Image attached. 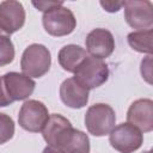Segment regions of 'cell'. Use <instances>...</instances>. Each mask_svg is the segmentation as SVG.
Returning <instances> with one entry per match:
<instances>
[{
  "label": "cell",
  "mask_w": 153,
  "mask_h": 153,
  "mask_svg": "<svg viewBox=\"0 0 153 153\" xmlns=\"http://www.w3.org/2000/svg\"><path fill=\"white\" fill-rule=\"evenodd\" d=\"M48 146L61 153H90V139L84 131L73 128L69 120L51 114L42 130Z\"/></svg>",
  "instance_id": "1"
},
{
  "label": "cell",
  "mask_w": 153,
  "mask_h": 153,
  "mask_svg": "<svg viewBox=\"0 0 153 153\" xmlns=\"http://www.w3.org/2000/svg\"><path fill=\"white\" fill-rule=\"evenodd\" d=\"M50 65L51 56L49 49L45 45L38 43L26 47L20 60L22 72L29 78L43 76L49 71Z\"/></svg>",
  "instance_id": "2"
},
{
  "label": "cell",
  "mask_w": 153,
  "mask_h": 153,
  "mask_svg": "<svg viewBox=\"0 0 153 153\" xmlns=\"http://www.w3.org/2000/svg\"><path fill=\"white\" fill-rule=\"evenodd\" d=\"M109 78L108 65L99 59L87 56L75 69L73 79L84 88L93 90L102 86Z\"/></svg>",
  "instance_id": "3"
},
{
  "label": "cell",
  "mask_w": 153,
  "mask_h": 153,
  "mask_svg": "<svg viewBox=\"0 0 153 153\" xmlns=\"http://www.w3.org/2000/svg\"><path fill=\"white\" fill-rule=\"evenodd\" d=\"M116 123L115 110L105 103L91 105L85 114V126L90 134L104 136L110 134Z\"/></svg>",
  "instance_id": "4"
},
{
  "label": "cell",
  "mask_w": 153,
  "mask_h": 153,
  "mask_svg": "<svg viewBox=\"0 0 153 153\" xmlns=\"http://www.w3.org/2000/svg\"><path fill=\"white\" fill-rule=\"evenodd\" d=\"M42 23L44 30L55 37L72 33L76 26V19L73 12L63 5L50 8L43 13Z\"/></svg>",
  "instance_id": "5"
},
{
  "label": "cell",
  "mask_w": 153,
  "mask_h": 153,
  "mask_svg": "<svg viewBox=\"0 0 153 153\" xmlns=\"http://www.w3.org/2000/svg\"><path fill=\"white\" fill-rule=\"evenodd\" d=\"M109 141L112 148L120 153H133L137 151L143 141L142 133L130 123H121L110 131Z\"/></svg>",
  "instance_id": "6"
},
{
  "label": "cell",
  "mask_w": 153,
  "mask_h": 153,
  "mask_svg": "<svg viewBox=\"0 0 153 153\" xmlns=\"http://www.w3.org/2000/svg\"><path fill=\"white\" fill-rule=\"evenodd\" d=\"M49 116L48 109L42 102L30 99L22 105L18 114V123L27 131L38 133L43 130Z\"/></svg>",
  "instance_id": "7"
},
{
  "label": "cell",
  "mask_w": 153,
  "mask_h": 153,
  "mask_svg": "<svg viewBox=\"0 0 153 153\" xmlns=\"http://www.w3.org/2000/svg\"><path fill=\"white\" fill-rule=\"evenodd\" d=\"M124 19L129 26L140 31L149 30L153 26V5L148 0L123 1Z\"/></svg>",
  "instance_id": "8"
},
{
  "label": "cell",
  "mask_w": 153,
  "mask_h": 153,
  "mask_svg": "<svg viewBox=\"0 0 153 153\" xmlns=\"http://www.w3.org/2000/svg\"><path fill=\"white\" fill-rule=\"evenodd\" d=\"M25 23V10L22 2L6 0L0 4V30L11 35L23 27Z\"/></svg>",
  "instance_id": "9"
},
{
  "label": "cell",
  "mask_w": 153,
  "mask_h": 153,
  "mask_svg": "<svg viewBox=\"0 0 153 153\" xmlns=\"http://www.w3.org/2000/svg\"><path fill=\"white\" fill-rule=\"evenodd\" d=\"M86 50L92 57L103 60L109 57L115 49V39L112 33L106 29H93L85 39Z\"/></svg>",
  "instance_id": "10"
},
{
  "label": "cell",
  "mask_w": 153,
  "mask_h": 153,
  "mask_svg": "<svg viewBox=\"0 0 153 153\" xmlns=\"http://www.w3.org/2000/svg\"><path fill=\"white\" fill-rule=\"evenodd\" d=\"M127 122L136 127L141 133H149L153 129V102L141 98L131 103L127 112Z\"/></svg>",
  "instance_id": "11"
},
{
  "label": "cell",
  "mask_w": 153,
  "mask_h": 153,
  "mask_svg": "<svg viewBox=\"0 0 153 153\" xmlns=\"http://www.w3.org/2000/svg\"><path fill=\"white\" fill-rule=\"evenodd\" d=\"M2 78L7 94L13 102L26 99L29 96L32 94L36 86V82L31 78L22 73L10 72L2 75Z\"/></svg>",
  "instance_id": "12"
},
{
  "label": "cell",
  "mask_w": 153,
  "mask_h": 153,
  "mask_svg": "<svg viewBox=\"0 0 153 153\" xmlns=\"http://www.w3.org/2000/svg\"><path fill=\"white\" fill-rule=\"evenodd\" d=\"M60 97L68 108L81 109L88 102V90L81 87L73 78H68L60 86Z\"/></svg>",
  "instance_id": "13"
},
{
  "label": "cell",
  "mask_w": 153,
  "mask_h": 153,
  "mask_svg": "<svg viewBox=\"0 0 153 153\" xmlns=\"http://www.w3.org/2000/svg\"><path fill=\"white\" fill-rule=\"evenodd\" d=\"M87 53L84 48L76 44H67L59 51V63L60 66L71 73H74L75 69L81 65V62L87 57Z\"/></svg>",
  "instance_id": "14"
},
{
  "label": "cell",
  "mask_w": 153,
  "mask_h": 153,
  "mask_svg": "<svg viewBox=\"0 0 153 153\" xmlns=\"http://www.w3.org/2000/svg\"><path fill=\"white\" fill-rule=\"evenodd\" d=\"M128 43L129 45L143 54L151 55L153 51V45H152V38H153V30H140V31H134L128 35Z\"/></svg>",
  "instance_id": "15"
},
{
  "label": "cell",
  "mask_w": 153,
  "mask_h": 153,
  "mask_svg": "<svg viewBox=\"0 0 153 153\" xmlns=\"http://www.w3.org/2000/svg\"><path fill=\"white\" fill-rule=\"evenodd\" d=\"M14 59V45L8 35L0 30V67L10 65Z\"/></svg>",
  "instance_id": "16"
},
{
  "label": "cell",
  "mask_w": 153,
  "mask_h": 153,
  "mask_svg": "<svg viewBox=\"0 0 153 153\" xmlns=\"http://www.w3.org/2000/svg\"><path fill=\"white\" fill-rule=\"evenodd\" d=\"M14 134V122L12 117L0 112V145L10 141Z\"/></svg>",
  "instance_id": "17"
},
{
  "label": "cell",
  "mask_w": 153,
  "mask_h": 153,
  "mask_svg": "<svg viewBox=\"0 0 153 153\" xmlns=\"http://www.w3.org/2000/svg\"><path fill=\"white\" fill-rule=\"evenodd\" d=\"M141 75L148 82L152 84V56L148 55L141 61Z\"/></svg>",
  "instance_id": "18"
},
{
  "label": "cell",
  "mask_w": 153,
  "mask_h": 153,
  "mask_svg": "<svg viewBox=\"0 0 153 153\" xmlns=\"http://www.w3.org/2000/svg\"><path fill=\"white\" fill-rule=\"evenodd\" d=\"M32 5L37 10H39L42 12H47L53 7L63 5V1H32Z\"/></svg>",
  "instance_id": "19"
},
{
  "label": "cell",
  "mask_w": 153,
  "mask_h": 153,
  "mask_svg": "<svg viewBox=\"0 0 153 153\" xmlns=\"http://www.w3.org/2000/svg\"><path fill=\"white\" fill-rule=\"evenodd\" d=\"M100 6L106 11V12H117L123 7V1H114V0H109V1H100L99 2Z\"/></svg>",
  "instance_id": "20"
},
{
  "label": "cell",
  "mask_w": 153,
  "mask_h": 153,
  "mask_svg": "<svg viewBox=\"0 0 153 153\" xmlns=\"http://www.w3.org/2000/svg\"><path fill=\"white\" fill-rule=\"evenodd\" d=\"M11 103H13V100L7 94V91H6V87H5V82H4V78L0 76V106H7Z\"/></svg>",
  "instance_id": "21"
},
{
  "label": "cell",
  "mask_w": 153,
  "mask_h": 153,
  "mask_svg": "<svg viewBox=\"0 0 153 153\" xmlns=\"http://www.w3.org/2000/svg\"><path fill=\"white\" fill-rule=\"evenodd\" d=\"M42 153H61V152H59L57 149H55V148H53V147H50V146H47V147L43 149Z\"/></svg>",
  "instance_id": "22"
},
{
  "label": "cell",
  "mask_w": 153,
  "mask_h": 153,
  "mask_svg": "<svg viewBox=\"0 0 153 153\" xmlns=\"http://www.w3.org/2000/svg\"><path fill=\"white\" fill-rule=\"evenodd\" d=\"M145 153H152V151L149 149V151H147V152H145Z\"/></svg>",
  "instance_id": "23"
}]
</instances>
